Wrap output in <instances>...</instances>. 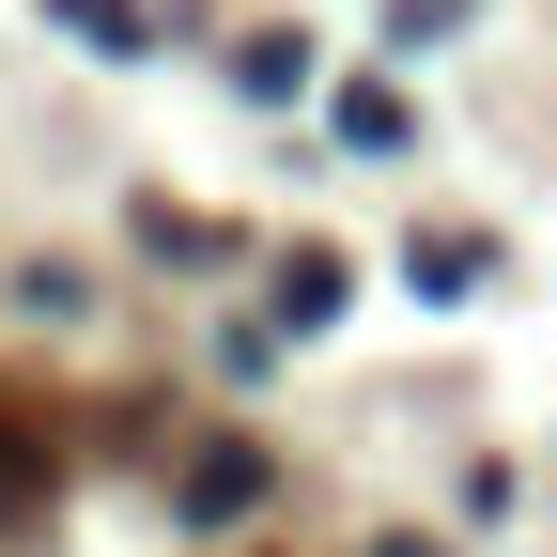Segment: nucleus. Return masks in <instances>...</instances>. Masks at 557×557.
Listing matches in <instances>:
<instances>
[{
	"mask_svg": "<svg viewBox=\"0 0 557 557\" xmlns=\"http://www.w3.org/2000/svg\"><path fill=\"white\" fill-rule=\"evenodd\" d=\"M47 511V449H32V418H0V527Z\"/></svg>",
	"mask_w": 557,
	"mask_h": 557,
	"instance_id": "7ed1b4c3",
	"label": "nucleus"
},
{
	"mask_svg": "<svg viewBox=\"0 0 557 557\" xmlns=\"http://www.w3.org/2000/svg\"><path fill=\"white\" fill-rule=\"evenodd\" d=\"M325 139H341V156H403V139H418V109H403L387 78H341V94H325Z\"/></svg>",
	"mask_w": 557,
	"mask_h": 557,
	"instance_id": "f257e3e1",
	"label": "nucleus"
},
{
	"mask_svg": "<svg viewBox=\"0 0 557 557\" xmlns=\"http://www.w3.org/2000/svg\"><path fill=\"white\" fill-rule=\"evenodd\" d=\"M387 32H403V47H434V32H465V0H387Z\"/></svg>",
	"mask_w": 557,
	"mask_h": 557,
	"instance_id": "0eeeda50",
	"label": "nucleus"
},
{
	"mask_svg": "<svg viewBox=\"0 0 557 557\" xmlns=\"http://www.w3.org/2000/svg\"><path fill=\"white\" fill-rule=\"evenodd\" d=\"M403 278H418V295H465L480 248H465V233H418V248H403Z\"/></svg>",
	"mask_w": 557,
	"mask_h": 557,
	"instance_id": "39448f33",
	"label": "nucleus"
},
{
	"mask_svg": "<svg viewBox=\"0 0 557 557\" xmlns=\"http://www.w3.org/2000/svg\"><path fill=\"white\" fill-rule=\"evenodd\" d=\"M233 511H263V465L248 449H201L186 465V527H233Z\"/></svg>",
	"mask_w": 557,
	"mask_h": 557,
	"instance_id": "f03ea898",
	"label": "nucleus"
},
{
	"mask_svg": "<svg viewBox=\"0 0 557 557\" xmlns=\"http://www.w3.org/2000/svg\"><path fill=\"white\" fill-rule=\"evenodd\" d=\"M325 310H341V263L295 248V263H278V325H325Z\"/></svg>",
	"mask_w": 557,
	"mask_h": 557,
	"instance_id": "20e7f679",
	"label": "nucleus"
},
{
	"mask_svg": "<svg viewBox=\"0 0 557 557\" xmlns=\"http://www.w3.org/2000/svg\"><path fill=\"white\" fill-rule=\"evenodd\" d=\"M62 32H78V47H139L156 16H139V0H62Z\"/></svg>",
	"mask_w": 557,
	"mask_h": 557,
	"instance_id": "423d86ee",
	"label": "nucleus"
}]
</instances>
